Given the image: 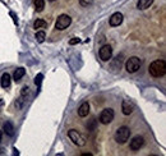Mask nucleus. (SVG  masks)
Returning a JSON list of instances; mask_svg holds the SVG:
<instances>
[{"instance_id":"f257e3e1","label":"nucleus","mask_w":166,"mask_h":156,"mask_svg":"<svg viewBox=\"0 0 166 156\" xmlns=\"http://www.w3.org/2000/svg\"><path fill=\"white\" fill-rule=\"evenodd\" d=\"M148 72H149V74L152 77H155V78L165 76V73H166V63H165V60H155V62H152L151 65H149Z\"/></svg>"},{"instance_id":"f03ea898","label":"nucleus","mask_w":166,"mask_h":156,"mask_svg":"<svg viewBox=\"0 0 166 156\" xmlns=\"http://www.w3.org/2000/svg\"><path fill=\"white\" fill-rule=\"evenodd\" d=\"M114 137H115V141L118 143H120V145L125 143L130 137V129L128 127H120V128H118V131L115 132Z\"/></svg>"},{"instance_id":"7ed1b4c3","label":"nucleus","mask_w":166,"mask_h":156,"mask_svg":"<svg viewBox=\"0 0 166 156\" xmlns=\"http://www.w3.org/2000/svg\"><path fill=\"white\" fill-rule=\"evenodd\" d=\"M142 62L138 56H130V58L127 60L125 63V68H127V72L128 73H135L138 69L141 68Z\"/></svg>"},{"instance_id":"20e7f679","label":"nucleus","mask_w":166,"mask_h":156,"mask_svg":"<svg viewBox=\"0 0 166 156\" xmlns=\"http://www.w3.org/2000/svg\"><path fill=\"white\" fill-rule=\"evenodd\" d=\"M114 117H115V113L113 109H110V108H106L101 111V114H100V123L104 124V125H107L110 124L113 120H114Z\"/></svg>"},{"instance_id":"39448f33","label":"nucleus","mask_w":166,"mask_h":156,"mask_svg":"<svg viewBox=\"0 0 166 156\" xmlns=\"http://www.w3.org/2000/svg\"><path fill=\"white\" fill-rule=\"evenodd\" d=\"M68 137L71 138V141H72L74 145H77V146H85V145H86L85 137H83V136H82L78 131H76V129L68 131Z\"/></svg>"},{"instance_id":"423d86ee","label":"nucleus","mask_w":166,"mask_h":156,"mask_svg":"<svg viewBox=\"0 0 166 156\" xmlns=\"http://www.w3.org/2000/svg\"><path fill=\"white\" fill-rule=\"evenodd\" d=\"M71 23H72V18L69 17L68 14H60V16L58 17V19H56V23H55V28L63 31V30H65V28H68L69 26H71Z\"/></svg>"},{"instance_id":"0eeeda50","label":"nucleus","mask_w":166,"mask_h":156,"mask_svg":"<svg viewBox=\"0 0 166 156\" xmlns=\"http://www.w3.org/2000/svg\"><path fill=\"white\" fill-rule=\"evenodd\" d=\"M99 55H100V59L102 62H109L110 59H111V56H113V48L110 45H104L100 49Z\"/></svg>"},{"instance_id":"6e6552de","label":"nucleus","mask_w":166,"mask_h":156,"mask_svg":"<svg viewBox=\"0 0 166 156\" xmlns=\"http://www.w3.org/2000/svg\"><path fill=\"white\" fill-rule=\"evenodd\" d=\"M144 145V138L142 136H135L132 138V141L129 142V147L132 151H138V150H141Z\"/></svg>"},{"instance_id":"1a4fd4ad","label":"nucleus","mask_w":166,"mask_h":156,"mask_svg":"<svg viewBox=\"0 0 166 156\" xmlns=\"http://www.w3.org/2000/svg\"><path fill=\"white\" fill-rule=\"evenodd\" d=\"M123 19H124L123 14L120 12H116V13L113 14L111 17H110L109 23H110V26H111V27H118V26H120L123 23Z\"/></svg>"},{"instance_id":"9d476101","label":"nucleus","mask_w":166,"mask_h":156,"mask_svg":"<svg viewBox=\"0 0 166 156\" xmlns=\"http://www.w3.org/2000/svg\"><path fill=\"white\" fill-rule=\"evenodd\" d=\"M134 110V104L129 100H123L121 103V111L124 115H130Z\"/></svg>"},{"instance_id":"9b49d317","label":"nucleus","mask_w":166,"mask_h":156,"mask_svg":"<svg viewBox=\"0 0 166 156\" xmlns=\"http://www.w3.org/2000/svg\"><path fill=\"white\" fill-rule=\"evenodd\" d=\"M90 114V104L88 103H83L79 108H78V115L81 118H85Z\"/></svg>"},{"instance_id":"f8f14e48","label":"nucleus","mask_w":166,"mask_h":156,"mask_svg":"<svg viewBox=\"0 0 166 156\" xmlns=\"http://www.w3.org/2000/svg\"><path fill=\"white\" fill-rule=\"evenodd\" d=\"M3 131H4V133H5L7 136H9V137H13V136H14V133H16L14 125H13L10 122H7V123L4 124V128H3Z\"/></svg>"},{"instance_id":"ddd939ff","label":"nucleus","mask_w":166,"mask_h":156,"mask_svg":"<svg viewBox=\"0 0 166 156\" xmlns=\"http://www.w3.org/2000/svg\"><path fill=\"white\" fill-rule=\"evenodd\" d=\"M10 82H12V77L9 73H4L2 76V79H0V84H2L3 88H8L10 86Z\"/></svg>"},{"instance_id":"4468645a","label":"nucleus","mask_w":166,"mask_h":156,"mask_svg":"<svg viewBox=\"0 0 166 156\" xmlns=\"http://www.w3.org/2000/svg\"><path fill=\"white\" fill-rule=\"evenodd\" d=\"M152 4H154V0H138L137 7H138V9L144 10V9L149 8Z\"/></svg>"},{"instance_id":"2eb2a0df","label":"nucleus","mask_w":166,"mask_h":156,"mask_svg":"<svg viewBox=\"0 0 166 156\" xmlns=\"http://www.w3.org/2000/svg\"><path fill=\"white\" fill-rule=\"evenodd\" d=\"M26 74V69L24 68H17L16 70H14V74H13V78H14V81L16 82H19L22 78H23V76Z\"/></svg>"},{"instance_id":"dca6fc26","label":"nucleus","mask_w":166,"mask_h":156,"mask_svg":"<svg viewBox=\"0 0 166 156\" xmlns=\"http://www.w3.org/2000/svg\"><path fill=\"white\" fill-rule=\"evenodd\" d=\"M33 2V5H35V9L37 12H42L44 8H45V0H32Z\"/></svg>"},{"instance_id":"f3484780","label":"nucleus","mask_w":166,"mask_h":156,"mask_svg":"<svg viewBox=\"0 0 166 156\" xmlns=\"http://www.w3.org/2000/svg\"><path fill=\"white\" fill-rule=\"evenodd\" d=\"M36 40H37V42H44L45 41V38H46V33H45V31H37L36 32Z\"/></svg>"},{"instance_id":"a211bd4d","label":"nucleus","mask_w":166,"mask_h":156,"mask_svg":"<svg viewBox=\"0 0 166 156\" xmlns=\"http://www.w3.org/2000/svg\"><path fill=\"white\" fill-rule=\"evenodd\" d=\"M46 22L44 19H36L35 23H33V27L36 28V30H38V28H45L46 27Z\"/></svg>"},{"instance_id":"6ab92c4d","label":"nucleus","mask_w":166,"mask_h":156,"mask_svg":"<svg viewBox=\"0 0 166 156\" xmlns=\"http://www.w3.org/2000/svg\"><path fill=\"white\" fill-rule=\"evenodd\" d=\"M42 79H44V74H42V73H38V74L36 76V78H35V84H36L37 87L41 86V83H42Z\"/></svg>"},{"instance_id":"aec40b11","label":"nucleus","mask_w":166,"mask_h":156,"mask_svg":"<svg viewBox=\"0 0 166 156\" xmlns=\"http://www.w3.org/2000/svg\"><path fill=\"white\" fill-rule=\"evenodd\" d=\"M78 2H79V4L82 7H88V5H91L93 3V0H78Z\"/></svg>"},{"instance_id":"412c9836","label":"nucleus","mask_w":166,"mask_h":156,"mask_svg":"<svg viewBox=\"0 0 166 156\" xmlns=\"http://www.w3.org/2000/svg\"><path fill=\"white\" fill-rule=\"evenodd\" d=\"M30 93V87L28 86H24L23 88H22V91H21V96H24V97H27V95Z\"/></svg>"},{"instance_id":"4be33fe9","label":"nucleus","mask_w":166,"mask_h":156,"mask_svg":"<svg viewBox=\"0 0 166 156\" xmlns=\"http://www.w3.org/2000/svg\"><path fill=\"white\" fill-rule=\"evenodd\" d=\"M81 40L78 37H73L72 40H69V45H76V44H79Z\"/></svg>"},{"instance_id":"5701e85b","label":"nucleus","mask_w":166,"mask_h":156,"mask_svg":"<svg viewBox=\"0 0 166 156\" xmlns=\"http://www.w3.org/2000/svg\"><path fill=\"white\" fill-rule=\"evenodd\" d=\"M10 16L13 17V19H14V23H16V24H18V19H17V17H16V14L13 13V12H10Z\"/></svg>"},{"instance_id":"b1692460","label":"nucleus","mask_w":166,"mask_h":156,"mask_svg":"<svg viewBox=\"0 0 166 156\" xmlns=\"http://www.w3.org/2000/svg\"><path fill=\"white\" fill-rule=\"evenodd\" d=\"M3 108H4V100H2V98H0V113L3 111Z\"/></svg>"},{"instance_id":"393cba45","label":"nucleus","mask_w":166,"mask_h":156,"mask_svg":"<svg viewBox=\"0 0 166 156\" xmlns=\"http://www.w3.org/2000/svg\"><path fill=\"white\" fill-rule=\"evenodd\" d=\"M2 138H3V132L0 131V142H2Z\"/></svg>"},{"instance_id":"a878e982","label":"nucleus","mask_w":166,"mask_h":156,"mask_svg":"<svg viewBox=\"0 0 166 156\" xmlns=\"http://www.w3.org/2000/svg\"><path fill=\"white\" fill-rule=\"evenodd\" d=\"M49 2H55V0H49Z\"/></svg>"}]
</instances>
